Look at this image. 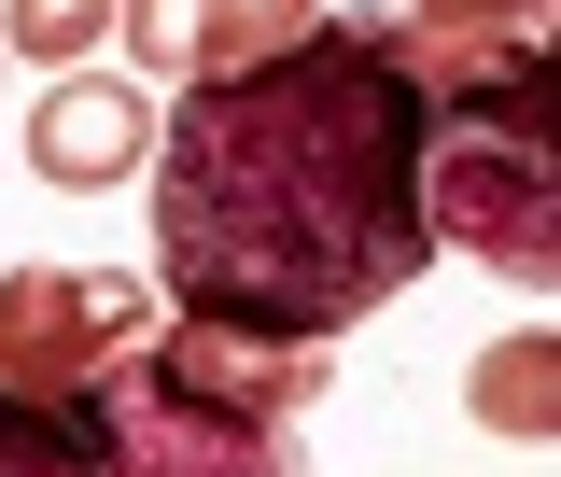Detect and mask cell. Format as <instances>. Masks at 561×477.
<instances>
[{"instance_id": "6da1fadb", "label": "cell", "mask_w": 561, "mask_h": 477, "mask_svg": "<svg viewBox=\"0 0 561 477\" xmlns=\"http://www.w3.org/2000/svg\"><path fill=\"white\" fill-rule=\"evenodd\" d=\"M154 268L183 323L337 351L393 309L421 239V84L393 70L379 14H323L253 70H197L183 113H154Z\"/></svg>"}, {"instance_id": "7a4b0ae2", "label": "cell", "mask_w": 561, "mask_h": 477, "mask_svg": "<svg viewBox=\"0 0 561 477\" xmlns=\"http://www.w3.org/2000/svg\"><path fill=\"white\" fill-rule=\"evenodd\" d=\"M421 239L505 268L519 295L561 281V127L505 113V127H421Z\"/></svg>"}, {"instance_id": "3957f363", "label": "cell", "mask_w": 561, "mask_h": 477, "mask_svg": "<svg viewBox=\"0 0 561 477\" xmlns=\"http://www.w3.org/2000/svg\"><path fill=\"white\" fill-rule=\"evenodd\" d=\"M140 338H154V309L127 268H0V379L99 394Z\"/></svg>"}, {"instance_id": "277c9868", "label": "cell", "mask_w": 561, "mask_h": 477, "mask_svg": "<svg viewBox=\"0 0 561 477\" xmlns=\"http://www.w3.org/2000/svg\"><path fill=\"white\" fill-rule=\"evenodd\" d=\"M140 365H154L169 394H197V408L253 421V435H295V421L323 408V379H337V351L253 338V323H169V338H140Z\"/></svg>"}, {"instance_id": "5b68a950", "label": "cell", "mask_w": 561, "mask_h": 477, "mask_svg": "<svg viewBox=\"0 0 561 477\" xmlns=\"http://www.w3.org/2000/svg\"><path fill=\"white\" fill-rule=\"evenodd\" d=\"M99 477H280V435L197 408V394H169V379L127 351L113 394H99Z\"/></svg>"}, {"instance_id": "8992f818", "label": "cell", "mask_w": 561, "mask_h": 477, "mask_svg": "<svg viewBox=\"0 0 561 477\" xmlns=\"http://www.w3.org/2000/svg\"><path fill=\"white\" fill-rule=\"evenodd\" d=\"M28 169H43L57 197H99V183L154 169V99H140V84H113V70L43 84V113H28Z\"/></svg>"}, {"instance_id": "52a82bcc", "label": "cell", "mask_w": 561, "mask_h": 477, "mask_svg": "<svg viewBox=\"0 0 561 477\" xmlns=\"http://www.w3.org/2000/svg\"><path fill=\"white\" fill-rule=\"evenodd\" d=\"M113 394V379H99ZM99 394L0 379V477H99Z\"/></svg>"}, {"instance_id": "ba28073f", "label": "cell", "mask_w": 561, "mask_h": 477, "mask_svg": "<svg viewBox=\"0 0 561 477\" xmlns=\"http://www.w3.org/2000/svg\"><path fill=\"white\" fill-rule=\"evenodd\" d=\"M463 408H478L491 435H561V351H548V338H505V351H478Z\"/></svg>"}, {"instance_id": "9c48e42d", "label": "cell", "mask_w": 561, "mask_h": 477, "mask_svg": "<svg viewBox=\"0 0 561 477\" xmlns=\"http://www.w3.org/2000/svg\"><path fill=\"white\" fill-rule=\"evenodd\" d=\"M113 43V0H0V57H43V70H84Z\"/></svg>"}, {"instance_id": "30bf717a", "label": "cell", "mask_w": 561, "mask_h": 477, "mask_svg": "<svg viewBox=\"0 0 561 477\" xmlns=\"http://www.w3.org/2000/svg\"><path fill=\"white\" fill-rule=\"evenodd\" d=\"M113 14H127V57H140V70H183V84H197L225 0H113Z\"/></svg>"}, {"instance_id": "8fae6325", "label": "cell", "mask_w": 561, "mask_h": 477, "mask_svg": "<svg viewBox=\"0 0 561 477\" xmlns=\"http://www.w3.org/2000/svg\"><path fill=\"white\" fill-rule=\"evenodd\" d=\"M295 29H323V0H225V14H210V70H253V57H280Z\"/></svg>"}, {"instance_id": "7c38bea8", "label": "cell", "mask_w": 561, "mask_h": 477, "mask_svg": "<svg viewBox=\"0 0 561 477\" xmlns=\"http://www.w3.org/2000/svg\"><path fill=\"white\" fill-rule=\"evenodd\" d=\"M505 14H548V0H505Z\"/></svg>"}]
</instances>
